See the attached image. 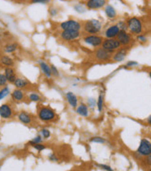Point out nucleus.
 Returning a JSON list of instances; mask_svg holds the SVG:
<instances>
[{"label": "nucleus", "instance_id": "nucleus-7", "mask_svg": "<svg viewBox=\"0 0 151 171\" xmlns=\"http://www.w3.org/2000/svg\"><path fill=\"white\" fill-rule=\"evenodd\" d=\"M137 153L143 156L149 155L151 154V142H149L146 139L142 140L138 149H137Z\"/></svg>", "mask_w": 151, "mask_h": 171}, {"label": "nucleus", "instance_id": "nucleus-2", "mask_svg": "<svg viewBox=\"0 0 151 171\" xmlns=\"http://www.w3.org/2000/svg\"><path fill=\"white\" fill-rule=\"evenodd\" d=\"M84 29L86 33H92V35H95V33H98L101 31L102 29V23L99 22L98 20H88L85 23L84 25Z\"/></svg>", "mask_w": 151, "mask_h": 171}, {"label": "nucleus", "instance_id": "nucleus-21", "mask_svg": "<svg viewBox=\"0 0 151 171\" xmlns=\"http://www.w3.org/2000/svg\"><path fill=\"white\" fill-rule=\"evenodd\" d=\"M105 13L108 16V18L109 19H114L117 15V12H116V9L113 8L111 5H107L106 9H105Z\"/></svg>", "mask_w": 151, "mask_h": 171}, {"label": "nucleus", "instance_id": "nucleus-1", "mask_svg": "<svg viewBox=\"0 0 151 171\" xmlns=\"http://www.w3.org/2000/svg\"><path fill=\"white\" fill-rule=\"evenodd\" d=\"M56 113L50 107H41L38 110V117L43 122H50L56 118Z\"/></svg>", "mask_w": 151, "mask_h": 171}, {"label": "nucleus", "instance_id": "nucleus-23", "mask_svg": "<svg viewBox=\"0 0 151 171\" xmlns=\"http://www.w3.org/2000/svg\"><path fill=\"white\" fill-rule=\"evenodd\" d=\"M1 63L6 67H12L14 65V60L9 56H3L1 58Z\"/></svg>", "mask_w": 151, "mask_h": 171}, {"label": "nucleus", "instance_id": "nucleus-24", "mask_svg": "<svg viewBox=\"0 0 151 171\" xmlns=\"http://www.w3.org/2000/svg\"><path fill=\"white\" fill-rule=\"evenodd\" d=\"M17 49H18V44L17 43H12V44L7 45L5 47V51L7 53H12V52H14Z\"/></svg>", "mask_w": 151, "mask_h": 171}, {"label": "nucleus", "instance_id": "nucleus-6", "mask_svg": "<svg viewBox=\"0 0 151 171\" xmlns=\"http://www.w3.org/2000/svg\"><path fill=\"white\" fill-rule=\"evenodd\" d=\"M103 41H104V39H103L102 36H95V35H90V36H87L85 37H84V42L90 45L92 47H99L102 45Z\"/></svg>", "mask_w": 151, "mask_h": 171}, {"label": "nucleus", "instance_id": "nucleus-20", "mask_svg": "<svg viewBox=\"0 0 151 171\" xmlns=\"http://www.w3.org/2000/svg\"><path fill=\"white\" fill-rule=\"evenodd\" d=\"M76 112L79 115L82 116H88V106L85 103H81L79 106L76 107Z\"/></svg>", "mask_w": 151, "mask_h": 171}, {"label": "nucleus", "instance_id": "nucleus-33", "mask_svg": "<svg viewBox=\"0 0 151 171\" xmlns=\"http://www.w3.org/2000/svg\"><path fill=\"white\" fill-rule=\"evenodd\" d=\"M50 68H51L52 76H56V77H59V73L58 69L56 68V66H55V65H51V66H50Z\"/></svg>", "mask_w": 151, "mask_h": 171}, {"label": "nucleus", "instance_id": "nucleus-47", "mask_svg": "<svg viewBox=\"0 0 151 171\" xmlns=\"http://www.w3.org/2000/svg\"><path fill=\"white\" fill-rule=\"evenodd\" d=\"M144 1H146V0H144Z\"/></svg>", "mask_w": 151, "mask_h": 171}, {"label": "nucleus", "instance_id": "nucleus-22", "mask_svg": "<svg viewBox=\"0 0 151 171\" xmlns=\"http://www.w3.org/2000/svg\"><path fill=\"white\" fill-rule=\"evenodd\" d=\"M126 57V50L125 49H120L117 53L114 54L113 60L115 61H122Z\"/></svg>", "mask_w": 151, "mask_h": 171}, {"label": "nucleus", "instance_id": "nucleus-3", "mask_svg": "<svg viewBox=\"0 0 151 171\" xmlns=\"http://www.w3.org/2000/svg\"><path fill=\"white\" fill-rule=\"evenodd\" d=\"M127 27L132 33L137 36H138L139 33H141L143 30V25L141 20L137 18H130L127 20Z\"/></svg>", "mask_w": 151, "mask_h": 171}, {"label": "nucleus", "instance_id": "nucleus-44", "mask_svg": "<svg viewBox=\"0 0 151 171\" xmlns=\"http://www.w3.org/2000/svg\"><path fill=\"white\" fill-rule=\"evenodd\" d=\"M147 122H148L149 125H151V115H149V117L147 118Z\"/></svg>", "mask_w": 151, "mask_h": 171}, {"label": "nucleus", "instance_id": "nucleus-27", "mask_svg": "<svg viewBox=\"0 0 151 171\" xmlns=\"http://www.w3.org/2000/svg\"><path fill=\"white\" fill-rule=\"evenodd\" d=\"M29 99H30L31 101H34V102H38V101L41 100L40 95L37 94V93H34V92H33V93H31L29 95Z\"/></svg>", "mask_w": 151, "mask_h": 171}, {"label": "nucleus", "instance_id": "nucleus-46", "mask_svg": "<svg viewBox=\"0 0 151 171\" xmlns=\"http://www.w3.org/2000/svg\"><path fill=\"white\" fill-rule=\"evenodd\" d=\"M24 1H31V2H32L33 0H24Z\"/></svg>", "mask_w": 151, "mask_h": 171}, {"label": "nucleus", "instance_id": "nucleus-48", "mask_svg": "<svg viewBox=\"0 0 151 171\" xmlns=\"http://www.w3.org/2000/svg\"><path fill=\"white\" fill-rule=\"evenodd\" d=\"M149 171H151V169H150V170H149Z\"/></svg>", "mask_w": 151, "mask_h": 171}, {"label": "nucleus", "instance_id": "nucleus-11", "mask_svg": "<svg viewBox=\"0 0 151 171\" xmlns=\"http://www.w3.org/2000/svg\"><path fill=\"white\" fill-rule=\"evenodd\" d=\"M106 4V0H88L86 2V7L89 9H98L103 8Z\"/></svg>", "mask_w": 151, "mask_h": 171}, {"label": "nucleus", "instance_id": "nucleus-45", "mask_svg": "<svg viewBox=\"0 0 151 171\" xmlns=\"http://www.w3.org/2000/svg\"><path fill=\"white\" fill-rule=\"evenodd\" d=\"M149 76H150V78H151V71L149 72Z\"/></svg>", "mask_w": 151, "mask_h": 171}, {"label": "nucleus", "instance_id": "nucleus-32", "mask_svg": "<svg viewBox=\"0 0 151 171\" xmlns=\"http://www.w3.org/2000/svg\"><path fill=\"white\" fill-rule=\"evenodd\" d=\"M34 149L35 150H37V151H39V152H41V151H43V150H45L46 149V146L44 145V144H42V143H37V144H33V145H32Z\"/></svg>", "mask_w": 151, "mask_h": 171}, {"label": "nucleus", "instance_id": "nucleus-26", "mask_svg": "<svg viewBox=\"0 0 151 171\" xmlns=\"http://www.w3.org/2000/svg\"><path fill=\"white\" fill-rule=\"evenodd\" d=\"M9 94V88L8 87H3L1 90H0V100H3L5 97H7Z\"/></svg>", "mask_w": 151, "mask_h": 171}, {"label": "nucleus", "instance_id": "nucleus-4", "mask_svg": "<svg viewBox=\"0 0 151 171\" xmlns=\"http://www.w3.org/2000/svg\"><path fill=\"white\" fill-rule=\"evenodd\" d=\"M120 47H121V44L116 38H107L103 41V43H102L103 49H105L106 50L111 52V53L115 50L119 49Z\"/></svg>", "mask_w": 151, "mask_h": 171}, {"label": "nucleus", "instance_id": "nucleus-30", "mask_svg": "<svg viewBox=\"0 0 151 171\" xmlns=\"http://www.w3.org/2000/svg\"><path fill=\"white\" fill-rule=\"evenodd\" d=\"M7 83H8V80H7L5 74L3 73H0V87H4L7 85Z\"/></svg>", "mask_w": 151, "mask_h": 171}, {"label": "nucleus", "instance_id": "nucleus-34", "mask_svg": "<svg viewBox=\"0 0 151 171\" xmlns=\"http://www.w3.org/2000/svg\"><path fill=\"white\" fill-rule=\"evenodd\" d=\"M119 26V28L120 30H122V31H126L128 29V27H127V23H124V22H119V23L117 24Z\"/></svg>", "mask_w": 151, "mask_h": 171}, {"label": "nucleus", "instance_id": "nucleus-5", "mask_svg": "<svg viewBox=\"0 0 151 171\" xmlns=\"http://www.w3.org/2000/svg\"><path fill=\"white\" fill-rule=\"evenodd\" d=\"M60 28L62 29V31H80L82 25L77 20H68L60 23Z\"/></svg>", "mask_w": 151, "mask_h": 171}, {"label": "nucleus", "instance_id": "nucleus-19", "mask_svg": "<svg viewBox=\"0 0 151 171\" xmlns=\"http://www.w3.org/2000/svg\"><path fill=\"white\" fill-rule=\"evenodd\" d=\"M13 84H14V86L17 88H19V90H22V88H24L28 86V81L25 80L24 78H22V77H17Z\"/></svg>", "mask_w": 151, "mask_h": 171}, {"label": "nucleus", "instance_id": "nucleus-15", "mask_svg": "<svg viewBox=\"0 0 151 171\" xmlns=\"http://www.w3.org/2000/svg\"><path fill=\"white\" fill-rule=\"evenodd\" d=\"M66 99L68 103L70 104L72 108H76L78 106V99L73 92L69 91L66 93Z\"/></svg>", "mask_w": 151, "mask_h": 171}, {"label": "nucleus", "instance_id": "nucleus-12", "mask_svg": "<svg viewBox=\"0 0 151 171\" xmlns=\"http://www.w3.org/2000/svg\"><path fill=\"white\" fill-rule=\"evenodd\" d=\"M95 58H97L98 60H108L111 58V52H109L108 50H106L105 49H98L95 52Z\"/></svg>", "mask_w": 151, "mask_h": 171}, {"label": "nucleus", "instance_id": "nucleus-17", "mask_svg": "<svg viewBox=\"0 0 151 171\" xmlns=\"http://www.w3.org/2000/svg\"><path fill=\"white\" fill-rule=\"evenodd\" d=\"M11 97L13 99V100H15L17 102L22 101L24 99V92L22 90H19V88H16L15 90H13V92L11 93Z\"/></svg>", "mask_w": 151, "mask_h": 171}, {"label": "nucleus", "instance_id": "nucleus-42", "mask_svg": "<svg viewBox=\"0 0 151 171\" xmlns=\"http://www.w3.org/2000/svg\"><path fill=\"white\" fill-rule=\"evenodd\" d=\"M147 163L149 166H151V154L149 155H147Z\"/></svg>", "mask_w": 151, "mask_h": 171}, {"label": "nucleus", "instance_id": "nucleus-41", "mask_svg": "<svg viewBox=\"0 0 151 171\" xmlns=\"http://www.w3.org/2000/svg\"><path fill=\"white\" fill-rule=\"evenodd\" d=\"M57 13H58V11L55 9H50V14H51L52 16H55V15L57 14Z\"/></svg>", "mask_w": 151, "mask_h": 171}, {"label": "nucleus", "instance_id": "nucleus-14", "mask_svg": "<svg viewBox=\"0 0 151 171\" xmlns=\"http://www.w3.org/2000/svg\"><path fill=\"white\" fill-rule=\"evenodd\" d=\"M4 74H5L7 80H8V82H9V83H14V81L17 78L15 71L12 67H6Z\"/></svg>", "mask_w": 151, "mask_h": 171}, {"label": "nucleus", "instance_id": "nucleus-25", "mask_svg": "<svg viewBox=\"0 0 151 171\" xmlns=\"http://www.w3.org/2000/svg\"><path fill=\"white\" fill-rule=\"evenodd\" d=\"M97 104H98V111L101 112V111L103 110V104H104V96H103L102 93L98 96V100Z\"/></svg>", "mask_w": 151, "mask_h": 171}, {"label": "nucleus", "instance_id": "nucleus-38", "mask_svg": "<svg viewBox=\"0 0 151 171\" xmlns=\"http://www.w3.org/2000/svg\"><path fill=\"white\" fill-rule=\"evenodd\" d=\"M74 9H76L78 12H84L85 11V8H84V7H82L81 5H76L74 7Z\"/></svg>", "mask_w": 151, "mask_h": 171}, {"label": "nucleus", "instance_id": "nucleus-29", "mask_svg": "<svg viewBox=\"0 0 151 171\" xmlns=\"http://www.w3.org/2000/svg\"><path fill=\"white\" fill-rule=\"evenodd\" d=\"M91 142H95V143H105V140L101 138V137H94V138H92L90 140Z\"/></svg>", "mask_w": 151, "mask_h": 171}, {"label": "nucleus", "instance_id": "nucleus-18", "mask_svg": "<svg viewBox=\"0 0 151 171\" xmlns=\"http://www.w3.org/2000/svg\"><path fill=\"white\" fill-rule=\"evenodd\" d=\"M18 117H19V120L25 125H28L32 123V118H31L30 114L25 112H20L18 115Z\"/></svg>", "mask_w": 151, "mask_h": 171}, {"label": "nucleus", "instance_id": "nucleus-39", "mask_svg": "<svg viewBox=\"0 0 151 171\" xmlns=\"http://www.w3.org/2000/svg\"><path fill=\"white\" fill-rule=\"evenodd\" d=\"M138 63H136V61H129L126 64V67H130V66H134V65H137Z\"/></svg>", "mask_w": 151, "mask_h": 171}, {"label": "nucleus", "instance_id": "nucleus-8", "mask_svg": "<svg viewBox=\"0 0 151 171\" xmlns=\"http://www.w3.org/2000/svg\"><path fill=\"white\" fill-rule=\"evenodd\" d=\"M81 36L80 31H62L60 33V37L65 41H73Z\"/></svg>", "mask_w": 151, "mask_h": 171}, {"label": "nucleus", "instance_id": "nucleus-43", "mask_svg": "<svg viewBox=\"0 0 151 171\" xmlns=\"http://www.w3.org/2000/svg\"><path fill=\"white\" fill-rule=\"evenodd\" d=\"M50 159H51L52 161H57V160H58V158H56V157H55L54 155H51V156H50Z\"/></svg>", "mask_w": 151, "mask_h": 171}, {"label": "nucleus", "instance_id": "nucleus-37", "mask_svg": "<svg viewBox=\"0 0 151 171\" xmlns=\"http://www.w3.org/2000/svg\"><path fill=\"white\" fill-rule=\"evenodd\" d=\"M98 167H99L100 168L102 169H105L107 171H113V169L109 167V166H107V165H98Z\"/></svg>", "mask_w": 151, "mask_h": 171}, {"label": "nucleus", "instance_id": "nucleus-31", "mask_svg": "<svg viewBox=\"0 0 151 171\" xmlns=\"http://www.w3.org/2000/svg\"><path fill=\"white\" fill-rule=\"evenodd\" d=\"M41 134H42L44 139H48L49 137H50V135H51V134H50V131L48 130V129H46V128L42 129V131H41Z\"/></svg>", "mask_w": 151, "mask_h": 171}, {"label": "nucleus", "instance_id": "nucleus-36", "mask_svg": "<svg viewBox=\"0 0 151 171\" xmlns=\"http://www.w3.org/2000/svg\"><path fill=\"white\" fill-rule=\"evenodd\" d=\"M137 40L144 43V42H147V38L145 36H143V35H138V36H137Z\"/></svg>", "mask_w": 151, "mask_h": 171}, {"label": "nucleus", "instance_id": "nucleus-10", "mask_svg": "<svg viewBox=\"0 0 151 171\" xmlns=\"http://www.w3.org/2000/svg\"><path fill=\"white\" fill-rule=\"evenodd\" d=\"M12 115H13L12 108L10 107L9 104L5 103L0 106V116L3 119H9L12 117Z\"/></svg>", "mask_w": 151, "mask_h": 171}, {"label": "nucleus", "instance_id": "nucleus-40", "mask_svg": "<svg viewBox=\"0 0 151 171\" xmlns=\"http://www.w3.org/2000/svg\"><path fill=\"white\" fill-rule=\"evenodd\" d=\"M88 103H89V105H90V107H94L95 101V100H93V99H89V100H88Z\"/></svg>", "mask_w": 151, "mask_h": 171}, {"label": "nucleus", "instance_id": "nucleus-13", "mask_svg": "<svg viewBox=\"0 0 151 171\" xmlns=\"http://www.w3.org/2000/svg\"><path fill=\"white\" fill-rule=\"evenodd\" d=\"M120 28L117 24H114V25H111L109 26L108 28L106 30L105 32V36L107 38H115L117 37L118 33H120Z\"/></svg>", "mask_w": 151, "mask_h": 171}, {"label": "nucleus", "instance_id": "nucleus-9", "mask_svg": "<svg viewBox=\"0 0 151 171\" xmlns=\"http://www.w3.org/2000/svg\"><path fill=\"white\" fill-rule=\"evenodd\" d=\"M117 40L120 42L121 46H127L131 43L132 37L130 36V33H128L126 31L121 30L117 36Z\"/></svg>", "mask_w": 151, "mask_h": 171}, {"label": "nucleus", "instance_id": "nucleus-35", "mask_svg": "<svg viewBox=\"0 0 151 171\" xmlns=\"http://www.w3.org/2000/svg\"><path fill=\"white\" fill-rule=\"evenodd\" d=\"M51 0H33L32 4H47L49 3Z\"/></svg>", "mask_w": 151, "mask_h": 171}, {"label": "nucleus", "instance_id": "nucleus-49", "mask_svg": "<svg viewBox=\"0 0 151 171\" xmlns=\"http://www.w3.org/2000/svg\"><path fill=\"white\" fill-rule=\"evenodd\" d=\"M0 165H1V164H0Z\"/></svg>", "mask_w": 151, "mask_h": 171}, {"label": "nucleus", "instance_id": "nucleus-28", "mask_svg": "<svg viewBox=\"0 0 151 171\" xmlns=\"http://www.w3.org/2000/svg\"><path fill=\"white\" fill-rule=\"evenodd\" d=\"M42 140H43L42 137H41V136H37V137H35V138L33 139V140L29 142V144H30V145H33V144H37V143H42Z\"/></svg>", "mask_w": 151, "mask_h": 171}, {"label": "nucleus", "instance_id": "nucleus-16", "mask_svg": "<svg viewBox=\"0 0 151 171\" xmlns=\"http://www.w3.org/2000/svg\"><path fill=\"white\" fill-rule=\"evenodd\" d=\"M39 66L41 68V70H42L43 73L45 74V76L47 77V78H51L52 77V72H51V68L50 66L47 64L46 63H45V61L43 60H39Z\"/></svg>", "mask_w": 151, "mask_h": 171}]
</instances>
